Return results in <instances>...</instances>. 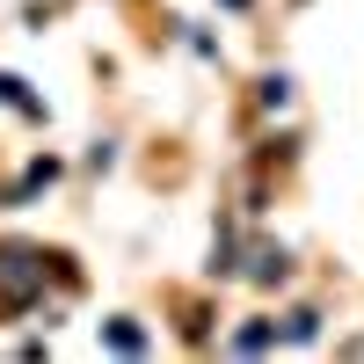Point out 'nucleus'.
<instances>
[{
    "instance_id": "nucleus-1",
    "label": "nucleus",
    "mask_w": 364,
    "mask_h": 364,
    "mask_svg": "<svg viewBox=\"0 0 364 364\" xmlns=\"http://www.w3.org/2000/svg\"><path fill=\"white\" fill-rule=\"evenodd\" d=\"M0 291H8L15 306L29 291H44V255L37 248H8V255H0Z\"/></svg>"
},
{
    "instance_id": "nucleus-2",
    "label": "nucleus",
    "mask_w": 364,
    "mask_h": 364,
    "mask_svg": "<svg viewBox=\"0 0 364 364\" xmlns=\"http://www.w3.org/2000/svg\"><path fill=\"white\" fill-rule=\"evenodd\" d=\"M284 269H291L284 248H262V255H255V277H262V284H269V277H284Z\"/></svg>"
},
{
    "instance_id": "nucleus-3",
    "label": "nucleus",
    "mask_w": 364,
    "mask_h": 364,
    "mask_svg": "<svg viewBox=\"0 0 364 364\" xmlns=\"http://www.w3.org/2000/svg\"><path fill=\"white\" fill-rule=\"evenodd\" d=\"M262 102H269V109H284V102H291V80H284V73H269V80H262Z\"/></svg>"
},
{
    "instance_id": "nucleus-4",
    "label": "nucleus",
    "mask_w": 364,
    "mask_h": 364,
    "mask_svg": "<svg viewBox=\"0 0 364 364\" xmlns=\"http://www.w3.org/2000/svg\"><path fill=\"white\" fill-rule=\"evenodd\" d=\"M109 343H117V350H146V336H139L132 321H109Z\"/></svg>"
},
{
    "instance_id": "nucleus-5",
    "label": "nucleus",
    "mask_w": 364,
    "mask_h": 364,
    "mask_svg": "<svg viewBox=\"0 0 364 364\" xmlns=\"http://www.w3.org/2000/svg\"><path fill=\"white\" fill-rule=\"evenodd\" d=\"M269 343H277V328H262V321H255V328H240V350H269Z\"/></svg>"
},
{
    "instance_id": "nucleus-6",
    "label": "nucleus",
    "mask_w": 364,
    "mask_h": 364,
    "mask_svg": "<svg viewBox=\"0 0 364 364\" xmlns=\"http://www.w3.org/2000/svg\"><path fill=\"white\" fill-rule=\"evenodd\" d=\"M233 8H240V0H233Z\"/></svg>"
}]
</instances>
